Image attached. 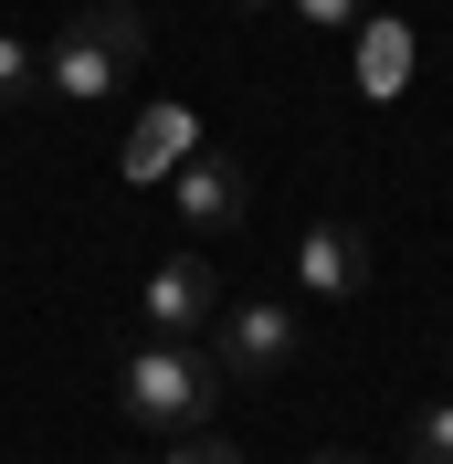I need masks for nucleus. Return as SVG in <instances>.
I'll use <instances>...</instances> for the list:
<instances>
[{"instance_id":"nucleus-9","label":"nucleus","mask_w":453,"mask_h":464,"mask_svg":"<svg viewBox=\"0 0 453 464\" xmlns=\"http://www.w3.org/2000/svg\"><path fill=\"white\" fill-rule=\"evenodd\" d=\"M400 454H411V464H453V401L411 411V433H400Z\"/></svg>"},{"instance_id":"nucleus-11","label":"nucleus","mask_w":453,"mask_h":464,"mask_svg":"<svg viewBox=\"0 0 453 464\" xmlns=\"http://www.w3.org/2000/svg\"><path fill=\"white\" fill-rule=\"evenodd\" d=\"M295 22H306V32H359L369 0H295Z\"/></svg>"},{"instance_id":"nucleus-5","label":"nucleus","mask_w":453,"mask_h":464,"mask_svg":"<svg viewBox=\"0 0 453 464\" xmlns=\"http://www.w3.org/2000/svg\"><path fill=\"white\" fill-rule=\"evenodd\" d=\"M169 201H179L190 232H232V222H243V169H232L222 148H190V159L169 169Z\"/></svg>"},{"instance_id":"nucleus-4","label":"nucleus","mask_w":453,"mask_h":464,"mask_svg":"<svg viewBox=\"0 0 453 464\" xmlns=\"http://www.w3.org/2000/svg\"><path fill=\"white\" fill-rule=\"evenodd\" d=\"M284 359H295V317H284L275 295H243L222 317V348H211V370L222 380H275Z\"/></svg>"},{"instance_id":"nucleus-3","label":"nucleus","mask_w":453,"mask_h":464,"mask_svg":"<svg viewBox=\"0 0 453 464\" xmlns=\"http://www.w3.org/2000/svg\"><path fill=\"white\" fill-rule=\"evenodd\" d=\"M211 306H222V275H211L200 254H169V264H159V275L138 285V317H148V338H179V348H200Z\"/></svg>"},{"instance_id":"nucleus-1","label":"nucleus","mask_w":453,"mask_h":464,"mask_svg":"<svg viewBox=\"0 0 453 464\" xmlns=\"http://www.w3.org/2000/svg\"><path fill=\"white\" fill-rule=\"evenodd\" d=\"M116 401H127V422L138 433H211V401H222V370L200 359V348H179V338H148V348H127L116 359Z\"/></svg>"},{"instance_id":"nucleus-12","label":"nucleus","mask_w":453,"mask_h":464,"mask_svg":"<svg viewBox=\"0 0 453 464\" xmlns=\"http://www.w3.org/2000/svg\"><path fill=\"white\" fill-rule=\"evenodd\" d=\"M148 464H243V454H232V443H222V433H179V443H169V454H148Z\"/></svg>"},{"instance_id":"nucleus-13","label":"nucleus","mask_w":453,"mask_h":464,"mask_svg":"<svg viewBox=\"0 0 453 464\" xmlns=\"http://www.w3.org/2000/svg\"><path fill=\"white\" fill-rule=\"evenodd\" d=\"M306 464H359V454H306Z\"/></svg>"},{"instance_id":"nucleus-8","label":"nucleus","mask_w":453,"mask_h":464,"mask_svg":"<svg viewBox=\"0 0 453 464\" xmlns=\"http://www.w3.org/2000/svg\"><path fill=\"white\" fill-rule=\"evenodd\" d=\"M400 85H411V32L369 11L359 22V95H400Z\"/></svg>"},{"instance_id":"nucleus-6","label":"nucleus","mask_w":453,"mask_h":464,"mask_svg":"<svg viewBox=\"0 0 453 464\" xmlns=\"http://www.w3.org/2000/svg\"><path fill=\"white\" fill-rule=\"evenodd\" d=\"M295 285H306V295H359L369 285V232L359 222H306V243H295Z\"/></svg>"},{"instance_id":"nucleus-10","label":"nucleus","mask_w":453,"mask_h":464,"mask_svg":"<svg viewBox=\"0 0 453 464\" xmlns=\"http://www.w3.org/2000/svg\"><path fill=\"white\" fill-rule=\"evenodd\" d=\"M32 85H43L32 43H22V32H0V116H11V106H32Z\"/></svg>"},{"instance_id":"nucleus-2","label":"nucleus","mask_w":453,"mask_h":464,"mask_svg":"<svg viewBox=\"0 0 453 464\" xmlns=\"http://www.w3.org/2000/svg\"><path fill=\"white\" fill-rule=\"evenodd\" d=\"M138 63H148V22L127 11V0H95V11H74V22H63L53 53H43V85H53L63 106H106Z\"/></svg>"},{"instance_id":"nucleus-7","label":"nucleus","mask_w":453,"mask_h":464,"mask_svg":"<svg viewBox=\"0 0 453 464\" xmlns=\"http://www.w3.org/2000/svg\"><path fill=\"white\" fill-rule=\"evenodd\" d=\"M190 148H200V116L190 106H148L138 138H127V159H116V179H169Z\"/></svg>"}]
</instances>
